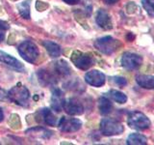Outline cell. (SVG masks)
I'll list each match as a JSON object with an SVG mask.
<instances>
[{
  "label": "cell",
  "instance_id": "cell-3",
  "mask_svg": "<svg viewBox=\"0 0 154 145\" xmlns=\"http://www.w3.org/2000/svg\"><path fill=\"white\" fill-rule=\"evenodd\" d=\"M120 46H122V43L111 36L99 38L94 42V47L96 50L106 55H111L115 51H117Z\"/></svg>",
  "mask_w": 154,
  "mask_h": 145
},
{
  "label": "cell",
  "instance_id": "cell-6",
  "mask_svg": "<svg viewBox=\"0 0 154 145\" xmlns=\"http://www.w3.org/2000/svg\"><path fill=\"white\" fill-rule=\"evenodd\" d=\"M70 59L75 67L80 70L86 71L94 64V60L93 56L89 53H84L79 50H75L72 52Z\"/></svg>",
  "mask_w": 154,
  "mask_h": 145
},
{
  "label": "cell",
  "instance_id": "cell-20",
  "mask_svg": "<svg viewBox=\"0 0 154 145\" xmlns=\"http://www.w3.org/2000/svg\"><path fill=\"white\" fill-rule=\"evenodd\" d=\"M98 109L99 112L102 115H107L112 112L113 110V104L111 101L106 98V97H100L98 100Z\"/></svg>",
  "mask_w": 154,
  "mask_h": 145
},
{
  "label": "cell",
  "instance_id": "cell-23",
  "mask_svg": "<svg viewBox=\"0 0 154 145\" xmlns=\"http://www.w3.org/2000/svg\"><path fill=\"white\" fill-rule=\"evenodd\" d=\"M109 96L118 104H125L127 102V96L119 90H111L109 92Z\"/></svg>",
  "mask_w": 154,
  "mask_h": 145
},
{
  "label": "cell",
  "instance_id": "cell-27",
  "mask_svg": "<svg viewBox=\"0 0 154 145\" xmlns=\"http://www.w3.org/2000/svg\"><path fill=\"white\" fill-rule=\"evenodd\" d=\"M9 28H10V26H9L8 22L4 21H1V19H0V29L3 30V31H6V30H8Z\"/></svg>",
  "mask_w": 154,
  "mask_h": 145
},
{
  "label": "cell",
  "instance_id": "cell-5",
  "mask_svg": "<svg viewBox=\"0 0 154 145\" xmlns=\"http://www.w3.org/2000/svg\"><path fill=\"white\" fill-rule=\"evenodd\" d=\"M100 132L105 137L122 134L124 132L123 125L112 118H104L100 122Z\"/></svg>",
  "mask_w": 154,
  "mask_h": 145
},
{
  "label": "cell",
  "instance_id": "cell-30",
  "mask_svg": "<svg viewBox=\"0 0 154 145\" xmlns=\"http://www.w3.org/2000/svg\"><path fill=\"white\" fill-rule=\"evenodd\" d=\"M4 40H5V33H4L3 30L0 29V43L3 42Z\"/></svg>",
  "mask_w": 154,
  "mask_h": 145
},
{
  "label": "cell",
  "instance_id": "cell-19",
  "mask_svg": "<svg viewBox=\"0 0 154 145\" xmlns=\"http://www.w3.org/2000/svg\"><path fill=\"white\" fill-rule=\"evenodd\" d=\"M41 118H42V122L49 126H55L57 124V117L53 114L51 109L49 108H42L40 111Z\"/></svg>",
  "mask_w": 154,
  "mask_h": 145
},
{
  "label": "cell",
  "instance_id": "cell-13",
  "mask_svg": "<svg viewBox=\"0 0 154 145\" xmlns=\"http://www.w3.org/2000/svg\"><path fill=\"white\" fill-rule=\"evenodd\" d=\"M0 62L5 63V64H7L8 66L12 67L17 71H22L24 69L22 63L19 62L17 58L13 57L12 55H10L2 50H0Z\"/></svg>",
  "mask_w": 154,
  "mask_h": 145
},
{
  "label": "cell",
  "instance_id": "cell-28",
  "mask_svg": "<svg viewBox=\"0 0 154 145\" xmlns=\"http://www.w3.org/2000/svg\"><path fill=\"white\" fill-rule=\"evenodd\" d=\"M63 1L69 5H76L79 3L80 0H63Z\"/></svg>",
  "mask_w": 154,
  "mask_h": 145
},
{
  "label": "cell",
  "instance_id": "cell-17",
  "mask_svg": "<svg viewBox=\"0 0 154 145\" xmlns=\"http://www.w3.org/2000/svg\"><path fill=\"white\" fill-rule=\"evenodd\" d=\"M54 70L61 76H66L71 72V68L69 67V63L63 59L54 63Z\"/></svg>",
  "mask_w": 154,
  "mask_h": 145
},
{
  "label": "cell",
  "instance_id": "cell-4",
  "mask_svg": "<svg viewBox=\"0 0 154 145\" xmlns=\"http://www.w3.org/2000/svg\"><path fill=\"white\" fill-rule=\"evenodd\" d=\"M127 124L130 128L143 130L150 127V120L148 119L146 115H144L141 111L134 110L129 112L127 116Z\"/></svg>",
  "mask_w": 154,
  "mask_h": 145
},
{
  "label": "cell",
  "instance_id": "cell-1",
  "mask_svg": "<svg viewBox=\"0 0 154 145\" xmlns=\"http://www.w3.org/2000/svg\"><path fill=\"white\" fill-rule=\"evenodd\" d=\"M8 98L13 103L23 108H27L30 100V92L25 86L18 83L8 91Z\"/></svg>",
  "mask_w": 154,
  "mask_h": 145
},
{
  "label": "cell",
  "instance_id": "cell-8",
  "mask_svg": "<svg viewBox=\"0 0 154 145\" xmlns=\"http://www.w3.org/2000/svg\"><path fill=\"white\" fill-rule=\"evenodd\" d=\"M143 64V58L133 52H124L122 56V65L127 70H135Z\"/></svg>",
  "mask_w": 154,
  "mask_h": 145
},
{
  "label": "cell",
  "instance_id": "cell-14",
  "mask_svg": "<svg viewBox=\"0 0 154 145\" xmlns=\"http://www.w3.org/2000/svg\"><path fill=\"white\" fill-rule=\"evenodd\" d=\"M137 84L144 89H154V76L150 75H139L136 76Z\"/></svg>",
  "mask_w": 154,
  "mask_h": 145
},
{
  "label": "cell",
  "instance_id": "cell-24",
  "mask_svg": "<svg viewBox=\"0 0 154 145\" xmlns=\"http://www.w3.org/2000/svg\"><path fill=\"white\" fill-rule=\"evenodd\" d=\"M142 5L148 16L154 18V0H142Z\"/></svg>",
  "mask_w": 154,
  "mask_h": 145
},
{
  "label": "cell",
  "instance_id": "cell-7",
  "mask_svg": "<svg viewBox=\"0 0 154 145\" xmlns=\"http://www.w3.org/2000/svg\"><path fill=\"white\" fill-rule=\"evenodd\" d=\"M58 127L65 133H75L82 128V121L77 118H69V117H62L58 121Z\"/></svg>",
  "mask_w": 154,
  "mask_h": 145
},
{
  "label": "cell",
  "instance_id": "cell-9",
  "mask_svg": "<svg viewBox=\"0 0 154 145\" xmlns=\"http://www.w3.org/2000/svg\"><path fill=\"white\" fill-rule=\"evenodd\" d=\"M64 109L66 112L71 115H81L84 113V106L81 102L76 98H69L65 101Z\"/></svg>",
  "mask_w": 154,
  "mask_h": 145
},
{
  "label": "cell",
  "instance_id": "cell-31",
  "mask_svg": "<svg viewBox=\"0 0 154 145\" xmlns=\"http://www.w3.org/2000/svg\"><path fill=\"white\" fill-rule=\"evenodd\" d=\"M3 119H4V114H3V110H2V108H0V122H2L3 121Z\"/></svg>",
  "mask_w": 154,
  "mask_h": 145
},
{
  "label": "cell",
  "instance_id": "cell-12",
  "mask_svg": "<svg viewBox=\"0 0 154 145\" xmlns=\"http://www.w3.org/2000/svg\"><path fill=\"white\" fill-rule=\"evenodd\" d=\"M95 21L99 27L105 29V30H110V29L113 28V23L110 14L103 9L98 10L97 13H96Z\"/></svg>",
  "mask_w": 154,
  "mask_h": 145
},
{
  "label": "cell",
  "instance_id": "cell-25",
  "mask_svg": "<svg viewBox=\"0 0 154 145\" xmlns=\"http://www.w3.org/2000/svg\"><path fill=\"white\" fill-rule=\"evenodd\" d=\"M114 81L120 87H123V86H125L127 84L126 79H125V77H122V76H115L114 77Z\"/></svg>",
  "mask_w": 154,
  "mask_h": 145
},
{
  "label": "cell",
  "instance_id": "cell-29",
  "mask_svg": "<svg viewBox=\"0 0 154 145\" xmlns=\"http://www.w3.org/2000/svg\"><path fill=\"white\" fill-rule=\"evenodd\" d=\"M119 0H104V2L108 5H113V4H116L118 3Z\"/></svg>",
  "mask_w": 154,
  "mask_h": 145
},
{
  "label": "cell",
  "instance_id": "cell-26",
  "mask_svg": "<svg viewBox=\"0 0 154 145\" xmlns=\"http://www.w3.org/2000/svg\"><path fill=\"white\" fill-rule=\"evenodd\" d=\"M7 100H9L8 92L0 87V101H7Z\"/></svg>",
  "mask_w": 154,
  "mask_h": 145
},
{
  "label": "cell",
  "instance_id": "cell-11",
  "mask_svg": "<svg viewBox=\"0 0 154 145\" xmlns=\"http://www.w3.org/2000/svg\"><path fill=\"white\" fill-rule=\"evenodd\" d=\"M65 95L63 91L59 88H53L52 95H51V109L54 110L55 112H61L64 109L65 105Z\"/></svg>",
  "mask_w": 154,
  "mask_h": 145
},
{
  "label": "cell",
  "instance_id": "cell-22",
  "mask_svg": "<svg viewBox=\"0 0 154 145\" xmlns=\"http://www.w3.org/2000/svg\"><path fill=\"white\" fill-rule=\"evenodd\" d=\"M19 14L25 19H30V1H23L17 5Z\"/></svg>",
  "mask_w": 154,
  "mask_h": 145
},
{
  "label": "cell",
  "instance_id": "cell-10",
  "mask_svg": "<svg viewBox=\"0 0 154 145\" xmlns=\"http://www.w3.org/2000/svg\"><path fill=\"white\" fill-rule=\"evenodd\" d=\"M85 81L94 87H101L105 84L106 76L102 72L98 70H91L85 75Z\"/></svg>",
  "mask_w": 154,
  "mask_h": 145
},
{
  "label": "cell",
  "instance_id": "cell-15",
  "mask_svg": "<svg viewBox=\"0 0 154 145\" xmlns=\"http://www.w3.org/2000/svg\"><path fill=\"white\" fill-rule=\"evenodd\" d=\"M42 46L45 47V50L50 57L57 58L61 55L62 48L58 44L51 42V41H45V42H42Z\"/></svg>",
  "mask_w": 154,
  "mask_h": 145
},
{
  "label": "cell",
  "instance_id": "cell-18",
  "mask_svg": "<svg viewBox=\"0 0 154 145\" xmlns=\"http://www.w3.org/2000/svg\"><path fill=\"white\" fill-rule=\"evenodd\" d=\"M27 134H31V135H34V137H38L41 138H43V139H48L51 135H52V132L50 130H48L47 129H45L42 127H36V128H31L29 130H26L25 132Z\"/></svg>",
  "mask_w": 154,
  "mask_h": 145
},
{
  "label": "cell",
  "instance_id": "cell-16",
  "mask_svg": "<svg viewBox=\"0 0 154 145\" xmlns=\"http://www.w3.org/2000/svg\"><path fill=\"white\" fill-rule=\"evenodd\" d=\"M38 80L42 85H52L56 82V77L53 76L49 71L47 70H40L38 72Z\"/></svg>",
  "mask_w": 154,
  "mask_h": 145
},
{
  "label": "cell",
  "instance_id": "cell-21",
  "mask_svg": "<svg viewBox=\"0 0 154 145\" xmlns=\"http://www.w3.org/2000/svg\"><path fill=\"white\" fill-rule=\"evenodd\" d=\"M126 143L128 145H146L147 144V138L141 134L134 133L128 135Z\"/></svg>",
  "mask_w": 154,
  "mask_h": 145
},
{
  "label": "cell",
  "instance_id": "cell-2",
  "mask_svg": "<svg viewBox=\"0 0 154 145\" xmlns=\"http://www.w3.org/2000/svg\"><path fill=\"white\" fill-rule=\"evenodd\" d=\"M18 53L26 62L35 64L40 56V50L35 43L32 41H24L17 47Z\"/></svg>",
  "mask_w": 154,
  "mask_h": 145
}]
</instances>
